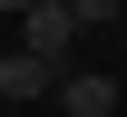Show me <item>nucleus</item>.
Here are the masks:
<instances>
[{
    "label": "nucleus",
    "instance_id": "f257e3e1",
    "mask_svg": "<svg viewBox=\"0 0 127 117\" xmlns=\"http://www.w3.org/2000/svg\"><path fill=\"white\" fill-rule=\"evenodd\" d=\"M68 39H78V20H68V0H39V10L20 20V49H30V59H49V68L68 59Z\"/></svg>",
    "mask_w": 127,
    "mask_h": 117
},
{
    "label": "nucleus",
    "instance_id": "f03ea898",
    "mask_svg": "<svg viewBox=\"0 0 127 117\" xmlns=\"http://www.w3.org/2000/svg\"><path fill=\"white\" fill-rule=\"evenodd\" d=\"M59 107L68 117H117V78L108 68H59Z\"/></svg>",
    "mask_w": 127,
    "mask_h": 117
},
{
    "label": "nucleus",
    "instance_id": "7ed1b4c3",
    "mask_svg": "<svg viewBox=\"0 0 127 117\" xmlns=\"http://www.w3.org/2000/svg\"><path fill=\"white\" fill-rule=\"evenodd\" d=\"M49 88H59V68H49V59H30V49H0V98H10V107L49 98Z\"/></svg>",
    "mask_w": 127,
    "mask_h": 117
},
{
    "label": "nucleus",
    "instance_id": "20e7f679",
    "mask_svg": "<svg viewBox=\"0 0 127 117\" xmlns=\"http://www.w3.org/2000/svg\"><path fill=\"white\" fill-rule=\"evenodd\" d=\"M68 20H78V29H117V20H127V0H68Z\"/></svg>",
    "mask_w": 127,
    "mask_h": 117
},
{
    "label": "nucleus",
    "instance_id": "39448f33",
    "mask_svg": "<svg viewBox=\"0 0 127 117\" xmlns=\"http://www.w3.org/2000/svg\"><path fill=\"white\" fill-rule=\"evenodd\" d=\"M0 10H20V20H30V10H39V0H0Z\"/></svg>",
    "mask_w": 127,
    "mask_h": 117
}]
</instances>
